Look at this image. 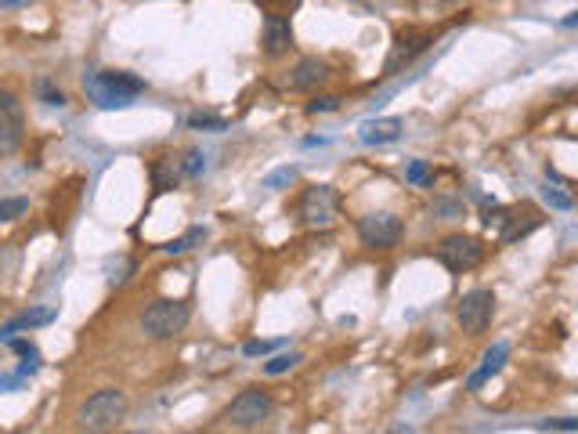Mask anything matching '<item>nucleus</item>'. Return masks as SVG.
<instances>
[{
  "mask_svg": "<svg viewBox=\"0 0 578 434\" xmlns=\"http://www.w3.org/2000/svg\"><path fill=\"white\" fill-rule=\"evenodd\" d=\"M271 409H275V402H271V395H268V391H260V387H246V391H239V395L232 398V405H228V413H225V420H228L232 427L250 430V427H260V423L271 416Z\"/></svg>",
  "mask_w": 578,
  "mask_h": 434,
  "instance_id": "20e7f679",
  "label": "nucleus"
},
{
  "mask_svg": "<svg viewBox=\"0 0 578 434\" xmlns=\"http://www.w3.org/2000/svg\"><path fill=\"white\" fill-rule=\"evenodd\" d=\"M188 127H191V131L221 134V131H228V120H225V116H210V113H196V116H188Z\"/></svg>",
  "mask_w": 578,
  "mask_h": 434,
  "instance_id": "aec40b11",
  "label": "nucleus"
},
{
  "mask_svg": "<svg viewBox=\"0 0 578 434\" xmlns=\"http://www.w3.org/2000/svg\"><path fill=\"white\" fill-rule=\"evenodd\" d=\"M285 340H250V344H242V355L246 359H257V355H268V352H275V347H282Z\"/></svg>",
  "mask_w": 578,
  "mask_h": 434,
  "instance_id": "a878e982",
  "label": "nucleus"
},
{
  "mask_svg": "<svg viewBox=\"0 0 578 434\" xmlns=\"http://www.w3.org/2000/svg\"><path fill=\"white\" fill-rule=\"evenodd\" d=\"M340 217V192L333 185H311L301 196V221L308 228H329Z\"/></svg>",
  "mask_w": 578,
  "mask_h": 434,
  "instance_id": "39448f33",
  "label": "nucleus"
},
{
  "mask_svg": "<svg viewBox=\"0 0 578 434\" xmlns=\"http://www.w3.org/2000/svg\"><path fill=\"white\" fill-rule=\"evenodd\" d=\"M402 131H405V120L383 116V120H365L358 138H361V145H391V141L402 138Z\"/></svg>",
  "mask_w": 578,
  "mask_h": 434,
  "instance_id": "ddd939ff",
  "label": "nucleus"
},
{
  "mask_svg": "<svg viewBox=\"0 0 578 434\" xmlns=\"http://www.w3.org/2000/svg\"><path fill=\"white\" fill-rule=\"evenodd\" d=\"M181 174H184L181 163H174L170 156H163V159L152 166V189H156V192H170V189L181 182Z\"/></svg>",
  "mask_w": 578,
  "mask_h": 434,
  "instance_id": "f3484780",
  "label": "nucleus"
},
{
  "mask_svg": "<svg viewBox=\"0 0 578 434\" xmlns=\"http://www.w3.org/2000/svg\"><path fill=\"white\" fill-rule=\"evenodd\" d=\"M289 47H293V26H289V15L271 12L264 19V51H268V58H278Z\"/></svg>",
  "mask_w": 578,
  "mask_h": 434,
  "instance_id": "9b49d317",
  "label": "nucleus"
},
{
  "mask_svg": "<svg viewBox=\"0 0 578 434\" xmlns=\"http://www.w3.org/2000/svg\"><path fill=\"white\" fill-rule=\"evenodd\" d=\"M542 430H578V420L560 416V420H542Z\"/></svg>",
  "mask_w": 578,
  "mask_h": 434,
  "instance_id": "c756f323",
  "label": "nucleus"
},
{
  "mask_svg": "<svg viewBox=\"0 0 578 434\" xmlns=\"http://www.w3.org/2000/svg\"><path fill=\"white\" fill-rule=\"evenodd\" d=\"M329 80V65L322 58H301L297 69H293V91H315V87H322Z\"/></svg>",
  "mask_w": 578,
  "mask_h": 434,
  "instance_id": "2eb2a0df",
  "label": "nucleus"
},
{
  "mask_svg": "<svg viewBox=\"0 0 578 434\" xmlns=\"http://www.w3.org/2000/svg\"><path fill=\"white\" fill-rule=\"evenodd\" d=\"M492 315H496V294L492 290H470V294H463V301L455 308L463 333H485Z\"/></svg>",
  "mask_w": 578,
  "mask_h": 434,
  "instance_id": "6e6552de",
  "label": "nucleus"
},
{
  "mask_svg": "<svg viewBox=\"0 0 578 434\" xmlns=\"http://www.w3.org/2000/svg\"><path fill=\"white\" fill-rule=\"evenodd\" d=\"M55 319H58V308H26V311H19L15 319H8V322H4V329H0V340L15 336L19 329H37V326H51Z\"/></svg>",
  "mask_w": 578,
  "mask_h": 434,
  "instance_id": "dca6fc26",
  "label": "nucleus"
},
{
  "mask_svg": "<svg viewBox=\"0 0 578 434\" xmlns=\"http://www.w3.org/2000/svg\"><path fill=\"white\" fill-rule=\"evenodd\" d=\"M304 362V355L301 352H289V355H275L271 362H264V373L268 377H282V373H289V370H297Z\"/></svg>",
  "mask_w": 578,
  "mask_h": 434,
  "instance_id": "a211bd4d",
  "label": "nucleus"
},
{
  "mask_svg": "<svg viewBox=\"0 0 578 434\" xmlns=\"http://www.w3.org/2000/svg\"><path fill=\"white\" fill-rule=\"evenodd\" d=\"M22 131H26L22 102L12 91H0V156H12L22 145Z\"/></svg>",
  "mask_w": 578,
  "mask_h": 434,
  "instance_id": "1a4fd4ad",
  "label": "nucleus"
},
{
  "mask_svg": "<svg viewBox=\"0 0 578 434\" xmlns=\"http://www.w3.org/2000/svg\"><path fill=\"white\" fill-rule=\"evenodd\" d=\"M30 210V200H22V196H15V200H0V225H8V221H15V217H22Z\"/></svg>",
  "mask_w": 578,
  "mask_h": 434,
  "instance_id": "5701e85b",
  "label": "nucleus"
},
{
  "mask_svg": "<svg viewBox=\"0 0 578 434\" xmlns=\"http://www.w3.org/2000/svg\"><path fill=\"white\" fill-rule=\"evenodd\" d=\"M37 95H40V102L51 106V109H62V106H65V95L58 91L51 80H37Z\"/></svg>",
  "mask_w": 578,
  "mask_h": 434,
  "instance_id": "b1692460",
  "label": "nucleus"
},
{
  "mask_svg": "<svg viewBox=\"0 0 578 434\" xmlns=\"http://www.w3.org/2000/svg\"><path fill=\"white\" fill-rule=\"evenodd\" d=\"M8 347H12V352H19L26 362H33V366H40V352H37V344H30V340H22V336H8L4 340Z\"/></svg>",
  "mask_w": 578,
  "mask_h": 434,
  "instance_id": "393cba45",
  "label": "nucleus"
},
{
  "mask_svg": "<svg viewBox=\"0 0 578 434\" xmlns=\"http://www.w3.org/2000/svg\"><path fill=\"white\" fill-rule=\"evenodd\" d=\"M438 260L448 272L463 276V272H473L480 260H485V246H480V239H473V235H448L438 246Z\"/></svg>",
  "mask_w": 578,
  "mask_h": 434,
  "instance_id": "423d86ee",
  "label": "nucleus"
},
{
  "mask_svg": "<svg viewBox=\"0 0 578 434\" xmlns=\"http://www.w3.org/2000/svg\"><path fill=\"white\" fill-rule=\"evenodd\" d=\"M434 44V33H398V40H395V47H391V55H387V72H398L402 65H409L416 55H423L427 47Z\"/></svg>",
  "mask_w": 578,
  "mask_h": 434,
  "instance_id": "9d476101",
  "label": "nucleus"
},
{
  "mask_svg": "<svg viewBox=\"0 0 578 434\" xmlns=\"http://www.w3.org/2000/svg\"><path fill=\"white\" fill-rule=\"evenodd\" d=\"M542 225V217L531 210V207H521V210H506L503 214V243H517L524 235H531L535 228Z\"/></svg>",
  "mask_w": 578,
  "mask_h": 434,
  "instance_id": "4468645a",
  "label": "nucleus"
},
{
  "mask_svg": "<svg viewBox=\"0 0 578 434\" xmlns=\"http://www.w3.org/2000/svg\"><path fill=\"white\" fill-rule=\"evenodd\" d=\"M22 384H26L22 373H15V377H0V391H19Z\"/></svg>",
  "mask_w": 578,
  "mask_h": 434,
  "instance_id": "2f4dec72",
  "label": "nucleus"
},
{
  "mask_svg": "<svg viewBox=\"0 0 578 434\" xmlns=\"http://www.w3.org/2000/svg\"><path fill=\"white\" fill-rule=\"evenodd\" d=\"M87 87V98L98 106V109H127L138 95H145V80L127 72V69H116V72H90L83 80Z\"/></svg>",
  "mask_w": 578,
  "mask_h": 434,
  "instance_id": "f257e3e1",
  "label": "nucleus"
},
{
  "mask_svg": "<svg viewBox=\"0 0 578 434\" xmlns=\"http://www.w3.org/2000/svg\"><path fill=\"white\" fill-rule=\"evenodd\" d=\"M506 359H510V344L506 340H499V344H492L489 347V352H485V359H480V366L470 373V380H466V387L470 391H480V387H485L503 366H506Z\"/></svg>",
  "mask_w": 578,
  "mask_h": 434,
  "instance_id": "f8f14e48",
  "label": "nucleus"
},
{
  "mask_svg": "<svg viewBox=\"0 0 578 434\" xmlns=\"http://www.w3.org/2000/svg\"><path fill=\"white\" fill-rule=\"evenodd\" d=\"M127 395L116 387H102L94 391L83 405H80V427L83 430H113L127 420Z\"/></svg>",
  "mask_w": 578,
  "mask_h": 434,
  "instance_id": "f03ea898",
  "label": "nucleus"
},
{
  "mask_svg": "<svg viewBox=\"0 0 578 434\" xmlns=\"http://www.w3.org/2000/svg\"><path fill=\"white\" fill-rule=\"evenodd\" d=\"M402 235H405L402 217H395V214H387V210L365 214V217L358 221V239H361V246H369V250H391V246L402 243Z\"/></svg>",
  "mask_w": 578,
  "mask_h": 434,
  "instance_id": "0eeeda50",
  "label": "nucleus"
},
{
  "mask_svg": "<svg viewBox=\"0 0 578 434\" xmlns=\"http://www.w3.org/2000/svg\"><path fill=\"white\" fill-rule=\"evenodd\" d=\"M207 239V228H188L181 239H174V243H166L163 250L166 253H184V250H191V246H196V243H203Z\"/></svg>",
  "mask_w": 578,
  "mask_h": 434,
  "instance_id": "412c9836",
  "label": "nucleus"
},
{
  "mask_svg": "<svg viewBox=\"0 0 578 434\" xmlns=\"http://www.w3.org/2000/svg\"><path fill=\"white\" fill-rule=\"evenodd\" d=\"M297 166H278V170H271L268 174V178H264V189H271V192H278V189H289V185H293L297 182Z\"/></svg>",
  "mask_w": 578,
  "mask_h": 434,
  "instance_id": "6ab92c4d",
  "label": "nucleus"
},
{
  "mask_svg": "<svg viewBox=\"0 0 578 434\" xmlns=\"http://www.w3.org/2000/svg\"><path fill=\"white\" fill-rule=\"evenodd\" d=\"M257 4H264V8H271V12H278V15H285L289 8H297L301 0H257Z\"/></svg>",
  "mask_w": 578,
  "mask_h": 434,
  "instance_id": "7c9ffc66",
  "label": "nucleus"
},
{
  "mask_svg": "<svg viewBox=\"0 0 578 434\" xmlns=\"http://www.w3.org/2000/svg\"><path fill=\"white\" fill-rule=\"evenodd\" d=\"M188 319H191V308L184 301H156V304L145 308L141 329L152 340H174L188 326Z\"/></svg>",
  "mask_w": 578,
  "mask_h": 434,
  "instance_id": "7ed1b4c3",
  "label": "nucleus"
},
{
  "mask_svg": "<svg viewBox=\"0 0 578 434\" xmlns=\"http://www.w3.org/2000/svg\"><path fill=\"white\" fill-rule=\"evenodd\" d=\"M405 182H412V185H430L434 182V174H430V163L427 159H412L409 166H405Z\"/></svg>",
  "mask_w": 578,
  "mask_h": 434,
  "instance_id": "4be33fe9",
  "label": "nucleus"
},
{
  "mask_svg": "<svg viewBox=\"0 0 578 434\" xmlns=\"http://www.w3.org/2000/svg\"><path fill=\"white\" fill-rule=\"evenodd\" d=\"M184 174H188V178H200V174L207 170V156L200 152V149H191L188 156H184V166H181Z\"/></svg>",
  "mask_w": 578,
  "mask_h": 434,
  "instance_id": "cd10ccee",
  "label": "nucleus"
},
{
  "mask_svg": "<svg viewBox=\"0 0 578 434\" xmlns=\"http://www.w3.org/2000/svg\"><path fill=\"white\" fill-rule=\"evenodd\" d=\"M22 4H30V0H0V8H22Z\"/></svg>",
  "mask_w": 578,
  "mask_h": 434,
  "instance_id": "f704fd0d",
  "label": "nucleus"
},
{
  "mask_svg": "<svg viewBox=\"0 0 578 434\" xmlns=\"http://www.w3.org/2000/svg\"><path fill=\"white\" fill-rule=\"evenodd\" d=\"M336 109H340V98H333V95L308 102V116H319V113H336Z\"/></svg>",
  "mask_w": 578,
  "mask_h": 434,
  "instance_id": "c85d7f7f",
  "label": "nucleus"
},
{
  "mask_svg": "<svg viewBox=\"0 0 578 434\" xmlns=\"http://www.w3.org/2000/svg\"><path fill=\"white\" fill-rule=\"evenodd\" d=\"M301 145H304V149H322V145H329V138H304Z\"/></svg>",
  "mask_w": 578,
  "mask_h": 434,
  "instance_id": "72a5a7b5",
  "label": "nucleus"
},
{
  "mask_svg": "<svg viewBox=\"0 0 578 434\" xmlns=\"http://www.w3.org/2000/svg\"><path fill=\"white\" fill-rule=\"evenodd\" d=\"M542 203H546L549 210H571V207H574V200H571L567 192H557V189H542Z\"/></svg>",
  "mask_w": 578,
  "mask_h": 434,
  "instance_id": "bb28decb",
  "label": "nucleus"
},
{
  "mask_svg": "<svg viewBox=\"0 0 578 434\" xmlns=\"http://www.w3.org/2000/svg\"><path fill=\"white\" fill-rule=\"evenodd\" d=\"M459 210H463V207H459V203H452V200H445V203H438V207H434V214H445V217H459Z\"/></svg>",
  "mask_w": 578,
  "mask_h": 434,
  "instance_id": "473e14b6",
  "label": "nucleus"
}]
</instances>
